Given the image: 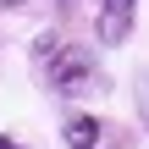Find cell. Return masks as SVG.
<instances>
[{"mask_svg": "<svg viewBox=\"0 0 149 149\" xmlns=\"http://www.w3.org/2000/svg\"><path fill=\"white\" fill-rule=\"evenodd\" d=\"M33 77L61 100L100 94V61L88 55V44H72L61 33H39L33 39Z\"/></svg>", "mask_w": 149, "mask_h": 149, "instance_id": "1", "label": "cell"}, {"mask_svg": "<svg viewBox=\"0 0 149 149\" xmlns=\"http://www.w3.org/2000/svg\"><path fill=\"white\" fill-rule=\"evenodd\" d=\"M133 6L138 0H100V44H122L133 33Z\"/></svg>", "mask_w": 149, "mask_h": 149, "instance_id": "2", "label": "cell"}, {"mask_svg": "<svg viewBox=\"0 0 149 149\" xmlns=\"http://www.w3.org/2000/svg\"><path fill=\"white\" fill-rule=\"evenodd\" d=\"M66 144L72 149H94L100 144V122H94V116H72V122H66Z\"/></svg>", "mask_w": 149, "mask_h": 149, "instance_id": "3", "label": "cell"}, {"mask_svg": "<svg viewBox=\"0 0 149 149\" xmlns=\"http://www.w3.org/2000/svg\"><path fill=\"white\" fill-rule=\"evenodd\" d=\"M0 149H22V144H11V138H0Z\"/></svg>", "mask_w": 149, "mask_h": 149, "instance_id": "4", "label": "cell"}, {"mask_svg": "<svg viewBox=\"0 0 149 149\" xmlns=\"http://www.w3.org/2000/svg\"><path fill=\"white\" fill-rule=\"evenodd\" d=\"M6 6H17V0H0V11H6Z\"/></svg>", "mask_w": 149, "mask_h": 149, "instance_id": "5", "label": "cell"}, {"mask_svg": "<svg viewBox=\"0 0 149 149\" xmlns=\"http://www.w3.org/2000/svg\"><path fill=\"white\" fill-rule=\"evenodd\" d=\"M144 111H149V94H144Z\"/></svg>", "mask_w": 149, "mask_h": 149, "instance_id": "6", "label": "cell"}]
</instances>
